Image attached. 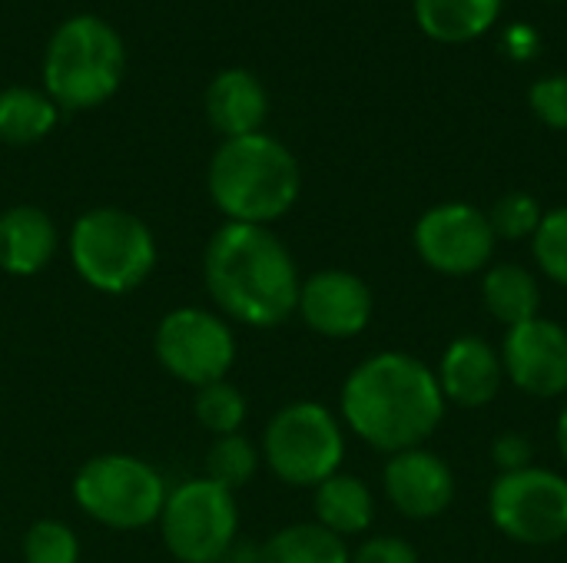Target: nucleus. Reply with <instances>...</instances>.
<instances>
[{
  "label": "nucleus",
  "mask_w": 567,
  "mask_h": 563,
  "mask_svg": "<svg viewBox=\"0 0 567 563\" xmlns=\"http://www.w3.org/2000/svg\"><path fill=\"white\" fill-rule=\"evenodd\" d=\"M445 408L435 368L395 348L362 358L339 392L346 431L382 455L422 448L445 421Z\"/></svg>",
  "instance_id": "f257e3e1"
},
{
  "label": "nucleus",
  "mask_w": 567,
  "mask_h": 563,
  "mask_svg": "<svg viewBox=\"0 0 567 563\" xmlns=\"http://www.w3.org/2000/svg\"><path fill=\"white\" fill-rule=\"evenodd\" d=\"M203 285L226 322L279 329L296 315L302 272L272 226L223 222L203 249Z\"/></svg>",
  "instance_id": "f03ea898"
},
{
  "label": "nucleus",
  "mask_w": 567,
  "mask_h": 563,
  "mask_svg": "<svg viewBox=\"0 0 567 563\" xmlns=\"http://www.w3.org/2000/svg\"><path fill=\"white\" fill-rule=\"evenodd\" d=\"M209 199L226 222L272 226L302 192L299 159L269 133L223 139L206 173Z\"/></svg>",
  "instance_id": "7ed1b4c3"
},
{
  "label": "nucleus",
  "mask_w": 567,
  "mask_h": 563,
  "mask_svg": "<svg viewBox=\"0 0 567 563\" xmlns=\"http://www.w3.org/2000/svg\"><path fill=\"white\" fill-rule=\"evenodd\" d=\"M126 73V46L120 33L93 17L80 13L63 20L43 56V93L63 110H93L106 103Z\"/></svg>",
  "instance_id": "20e7f679"
},
{
  "label": "nucleus",
  "mask_w": 567,
  "mask_h": 563,
  "mask_svg": "<svg viewBox=\"0 0 567 563\" xmlns=\"http://www.w3.org/2000/svg\"><path fill=\"white\" fill-rule=\"evenodd\" d=\"M73 272L103 295H126L140 289L159 259L153 229L130 209H86L66 236Z\"/></svg>",
  "instance_id": "39448f33"
},
{
  "label": "nucleus",
  "mask_w": 567,
  "mask_h": 563,
  "mask_svg": "<svg viewBox=\"0 0 567 563\" xmlns=\"http://www.w3.org/2000/svg\"><path fill=\"white\" fill-rule=\"evenodd\" d=\"M73 504L110 531H143L159 521L169 484L156 465L126 451L93 455L70 484Z\"/></svg>",
  "instance_id": "423d86ee"
},
{
  "label": "nucleus",
  "mask_w": 567,
  "mask_h": 563,
  "mask_svg": "<svg viewBox=\"0 0 567 563\" xmlns=\"http://www.w3.org/2000/svg\"><path fill=\"white\" fill-rule=\"evenodd\" d=\"M262 465L289 488H319L342 471L346 425L322 402L299 398L282 405L259 441Z\"/></svg>",
  "instance_id": "0eeeda50"
},
{
  "label": "nucleus",
  "mask_w": 567,
  "mask_h": 563,
  "mask_svg": "<svg viewBox=\"0 0 567 563\" xmlns=\"http://www.w3.org/2000/svg\"><path fill=\"white\" fill-rule=\"evenodd\" d=\"M156 524L176 563H219L239 544L236 494L203 475L169 488Z\"/></svg>",
  "instance_id": "6e6552de"
},
{
  "label": "nucleus",
  "mask_w": 567,
  "mask_h": 563,
  "mask_svg": "<svg viewBox=\"0 0 567 563\" xmlns=\"http://www.w3.org/2000/svg\"><path fill=\"white\" fill-rule=\"evenodd\" d=\"M153 355L166 375L189 388L223 382L239 355L236 329L216 309L179 305L166 312L153 335Z\"/></svg>",
  "instance_id": "1a4fd4ad"
},
{
  "label": "nucleus",
  "mask_w": 567,
  "mask_h": 563,
  "mask_svg": "<svg viewBox=\"0 0 567 563\" xmlns=\"http://www.w3.org/2000/svg\"><path fill=\"white\" fill-rule=\"evenodd\" d=\"M488 518L515 544H561L567 538V475L538 465L498 475L488 488Z\"/></svg>",
  "instance_id": "9d476101"
},
{
  "label": "nucleus",
  "mask_w": 567,
  "mask_h": 563,
  "mask_svg": "<svg viewBox=\"0 0 567 563\" xmlns=\"http://www.w3.org/2000/svg\"><path fill=\"white\" fill-rule=\"evenodd\" d=\"M412 246L422 265H429L435 275L468 279L492 265L498 239L485 209L472 202H439L419 216Z\"/></svg>",
  "instance_id": "9b49d317"
},
{
  "label": "nucleus",
  "mask_w": 567,
  "mask_h": 563,
  "mask_svg": "<svg viewBox=\"0 0 567 563\" xmlns=\"http://www.w3.org/2000/svg\"><path fill=\"white\" fill-rule=\"evenodd\" d=\"M502 368L522 395L551 402L567 395V329L561 322L538 315L502 338Z\"/></svg>",
  "instance_id": "f8f14e48"
},
{
  "label": "nucleus",
  "mask_w": 567,
  "mask_h": 563,
  "mask_svg": "<svg viewBox=\"0 0 567 563\" xmlns=\"http://www.w3.org/2000/svg\"><path fill=\"white\" fill-rule=\"evenodd\" d=\"M296 315L306 322L309 332L332 342H346L369 329L375 315V295L362 275L329 265L302 279Z\"/></svg>",
  "instance_id": "ddd939ff"
},
{
  "label": "nucleus",
  "mask_w": 567,
  "mask_h": 563,
  "mask_svg": "<svg viewBox=\"0 0 567 563\" xmlns=\"http://www.w3.org/2000/svg\"><path fill=\"white\" fill-rule=\"evenodd\" d=\"M382 488L389 504L409 521H435L455 501V471L435 451L409 448L385 458Z\"/></svg>",
  "instance_id": "4468645a"
},
{
  "label": "nucleus",
  "mask_w": 567,
  "mask_h": 563,
  "mask_svg": "<svg viewBox=\"0 0 567 563\" xmlns=\"http://www.w3.org/2000/svg\"><path fill=\"white\" fill-rule=\"evenodd\" d=\"M435 378L449 405L478 411L492 405L505 385L502 352L482 335H458L445 345Z\"/></svg>",
  "instance_id": "2eb2a0df"
},
{
  "label": "nucleus",
  "mask_w": 567,
  "mask_h": 563,
  "mask_svg": "<svg viewBox=\"0 0 567 563\" xmlns=\"http://www.w3.org/2000/svg\"><path fill=\"white\" fill-rule=\"evenodd\" d=\"M60 252V229L40 206H10L0 212V272L13 279L40 275Z\"/></svg>",
  "instance_id": "dca6fc26"
},
{
  "label": "nucleus",
  "mask_w": 567,
  "mask_h": 563,
  "mask_svg": "<svg viewBox=\"0 0 567 563\" xmlns=\"http://www.w3.org/2000/svg\"><path fill=\"white\" fill-rule=\"evenodd\" d=\"M269 116V93L262 80L249 70H223L206 90V119L223 139L262 133Z\"/></svg>",
  "instance_id": "f3484780"
},
{
  "label": "nucleus",
  "mask_w": 567,
  "mask_h": 563,
  "mask_svg": "<svg viewBox=\"0 0 567 563\" xmlns=\"http://www.w3.org/2000/svg\"><path fill=\"white\" fill-rule=\"evenodd\" d=\"M312 514L316 524L349 541L375 524V494L359 475L339 471L312 488Z\"/></svg>",
  "instance_id": "a211bd4d"
},
{
  "label": "nucleus",
  "mask_w": 567,
  "mask_h": 563,
  "mask_svg": "<svg viewBox=\"0 0 567 563\" xmlns=\"http://www.w3.org/2000/svg\"><path fill=\"white\" fill-rule=\"evenodd\" d=\"M482 302L495 322L515 329L542 315V279L518 262L488 265L482 272Z\"/></svg>",
  "instance_id": "6ab92c4d"
},
{
  "label": "nucleus",
  "mask_w": 567,
  "mask_h": 563,
  "mask_svg": "<svg viewBox=\"0 0 567 563\" xmlns=\"http://www.w3.org/2000/svg\"><path fill=\"white\" fill-rule=\"evenodd\" d=\"M419 27L439 43H468L492 30L502 0H415Z\"/></svg>",
  "instance_id": "aec40b11"
},
{
  "label": "nucleus",
  "mask_w": 567,
  "mask_h": 563,
  "mask_svg": "<svg viewBox=\"0 0 567 563\" xmlns=\"http://www.w3.org/2000/svg\"><path fill=\"white\" fill-rule=\"evenodd\" d=\"M259 563H352V548L316 521L279 528L262 548Z\"/></svg>",
  "instance_id": "412c9836"
},
{
  "label": "nucleus",
  "mask_w": 567,
  "mask_h": 563,
  "mask_svg": "<svg viewBox=\"0 0 567 563\" xmlns=\"http://www.w3.org/2000/svg\"><path fill=\"white\" fill-rule=\"evenodd\" d=\"M60 106L33 86H7L0 93V139L7 146H33L53 133Z\"/></svg>",
  "instance_id": "4be33fe9"
},
{
  "label": "nucleus",
  "mask_w": 567,
  "mask_h": 563,
  "mask_svg": "<svg viewBox=\"0 0 567 563\" xmlns=\"http://www.w3.org/2000/svg\"><path fill=\"white\" fill-rule=\"evenodd\" d=\"M262 465V451L259 445H252L243 431L239 435H223L213 438L203 458V478H209L213 484L226 488V491H243Z\"/></svg>",
  "instance_id": "5701e85b"
},
{
  "label": "nucleus",
  "mask_w": 567,
  "mask_h": 563,
  "mask_svg": "<svg viewBox=\"0 0 567 563\" xmlns=\"http://www.w3.org/2000/svg\"><path fill=\"white\" fill-rule=\"evenodd\" d=\"M193 415H196L199 428L209 431L213 438L239 435L246 418H249V402H246V395L229 378H223V382L196 388Z\"/></svg>",
  "instance_id": "b1692460"
},
{
  "label": "nucleus",
  "mask_w": 567,
  "mask_h": 563,
  "mask_svg": "<svg viewBox=\"0 0 567 563\" xmlns=\"http://www.w3.org/2000/svg\"><path fill=\"white\" fill-rule=\"evenodd\" d=\"M488 222H492V232L495 239L502 242H522L538 232L542 219H545V206L538 202V196L525 192V189H512L505 196L495 199V206L485 212Z\"/></svg>",
  "instance_id": "393cba45"
},
{
  "label": "nucleus",
  "mask_w": 567,
  "mask_h": 563,
  "mask_svg": "<svg viewBox=\"0 0 567 563\" xmlns=\"http://www.w3.org/2000/svg\"><path fill=\"white\" fill-rule=\"evenodd\" d=\"M23 563H80V538L56 518H40L23 534Z\"/></svg>",
  "instance_id": "a878e982"
},
{
  "label": "nucleus",
  "mask_w": 567,
  "mask_h": 563,
  "mask_svg": "<svg viewBox=\"0 0 567 563\" xmlns=\"http://www.w3.org/2000/svg\"><path fill=\"white\" fill-rule=\"evenodd\" d=\"M532 259L548 282L567 289V206L545 209V219L532 236Z\"/></svg>",
  "instance_id": "bb28decb"
},
{
  "label": "nucleus",
  "mask_w": 567,
  "mask_h": 563,
  "mask_svg": "<svg viewBox=\"0 0 567 563\" xmlns=\"http://www.w3.org/2000/svg\"><path fill=\"white\" fill-rule=\"evenodd\" d=\"M528 103L532 113L551 126V129H567V73H551L535 80V86L528 90Z\"/></svg>",
  "instance_id": "cd10ccee"
},
{
  "label": "nucleus",
  "mask_w": 567,
  "mask_h": 563,
  "mask_svg": "<svg viewBox=\"0 0 567 563\" xmlns=\"http://www.w3.org/2000/svg\"><path fill=\"white\" fill-rule=\"evenodd\" d=\"M352 563H422V557L412 541L395 534H375L352 551Z\"/></svg>",
  "instance_id": "c85d7f7f"
},
{
  "label": "nucleus",
  "mask_w": 567,
  "mask_h": 563,
  "mask_svg": "<svg viewBox=\"0 0 567 563\" xmlns=\"http://www.w3.org/2000/svg\"><path fill=\"white\" fill-rule=\"evenodd\" d=\"M492 461H495L498 475L532 468V465H535V445H532V438H528V435L502 431V435L492 441Z\"/></svg>",
  "instance_id": "c756f323"
},
{
  "label": "nucleus",
  "mask_w": 567,
  "mask_h": 563,
  "mask_svg": "<svg viewBox=\"0 0 567 563\" xmlns=\"http://www.w3.org/2000/svg\"><path fill=\"white\" fill-rule=\"evenodd\" d=\"M508 43H512V53H515L518 60H528V56L538 50V37H535V30H528V27H515V30L508 33Z\"/></svg>",
  "instance_id": "7c9ffc66"
},
{
  "label": "nucleus",
  "mask_w": 567,
  "mask_h": 563,
  "mask_svg": "<svg viewBox=\"0 0 567 563\" xmlns=\"http://www.w3.org/2000/svg\"><path fill=\"white\" fill-rule=\"evenodd\" d=\"M219 563H259V548H249V544H236L226 557Z\"/></svg>",
  "instance_id": "2f4dec72"
},
{
  "label": "nucleus",
  "mask_w": 567,
  "mask_h": 563,
  "mask_svg": "<svg viewBox=\"0 0 567 563\" xmlns=\"http://www.w3.org/2000/svg\"><path fill=\"white\" fill-rule=\"evenodd\" d=\"M555 445H558V455H561V465L567 468V405L558 415V425H555Z\"/></svg>",
  "instance_id": "473e14b6"
}]
</instances>
